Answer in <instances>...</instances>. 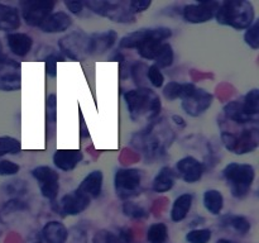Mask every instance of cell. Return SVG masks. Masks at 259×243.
Returning a JSON list of instances; mask_svg holds the SVG:
<instances>
[{
    "instance_id": "12",
    "label": "cell",
    "mask_w": 259,
    "mask_h": 243,
    "mask_svg": "<svg viewBox=\"0 0 259 243\" xmlns=\"http://www.w3.org/2000/svg\"><path fill=\"white\" fill-rule=\"evenodd\" d=\"M172 37V29L168 27H156V28H144V29L134 30L128 33L119 40V47L125 50H137L141 43L148 38H156V39L166 42Z\"/></svg>"
},
{
    "instance_id": "23",
    "label": "cell",
    "mask_w": 259,
    "mask_h": 243,
    "mask_svg": "<svg viewBox=\"0 0 259 243\" xmlns=\"http://www.w3.org/2000/svg\"><path fill=\"white\" fill-rule=\"evenodd\" d=\"M194 204V195L191 192H184L175 199L171 208V220L180 223L185 220Z\"/></svg>"
},
{
    "instance_id": "29",
    "label": "cell",
    "mask_w": 259,
    "mask_h": 243,
    "mask_svg": "<svg viewBox=\"0 0 259 243\" xmlns=\"http://www.w3.org/2000/svg\"><path fill=\"white\" fill-rule=\"evenodd\" d=\"M242 109L247 115L259 119V90L257 88L252 89L240 100Z\"/></svg>"
},
{
    "instance_id": "3",
    "label": "cell",
    "mask_w": 259,
    "mask_h": 243,
    "mask_svg": "<svg viewBox=\"0 0 259 243\" xmlns=\"http://www.w3.org/2000/svg\"><path fill=\"white\" fill-rule=\"evenodd\" d=\"M223 144L229 152L242 156L252 153L259 146V128L258 124L240 126L239 129H223L220 133Z\"/></svg>"
},
{
    "instance_id": "21",
    "label": "cell",
    "mask_w": 259,
    "mask_h": 243,
    "mask_svg": "<svg viewBox=\"0 0 259 243\" xmlns=\"http://www.w3.org/2000/svg\"><path fill=\"white\" fill-rule=\"evenodd\" d=\"M7 43L13 55L18 57H25L32 51L33 38L27 33L13 32L8 33Z\"/></svg>"
},
{
    "instance_id": "11",
    "label": "cell",
    "mask_w": 259,
    "mask_h": 243,
    "mask_svg": "<svg viewBox=\"0 0 259 243\" xmlns=\"http://www.w3.org/2000/svg\"><path fill=\"white\" fill-rule=\"evenodd\" d=\"M22 88V65L5 53L0 55V90L17 91Z\"/></svg>"
},
{
    "instance_id": "24",
    "label": "cell",
    "mask_w": 259,
    "mask_h": 243,
    "mask_svg": "<svg viewBox=\"0 0 259 243\" xmlns=\"http://www.w3.org/2000/svg\"><path fill=\"white\" fill-rule=\"evenodd\" d=\"M42 237L46 243H66L68 238V230L63 223L58 220H51L43 227Z\"/></svg>"
},
{
    "instance_id": "4",
    "label": "cell",
    "mask_w": 259,
    "mask_h": 243,
    "mask_svg": "<svg viewBox=\"0 0 259 243\" xmlns=\"http://www.w3.org/2000/svg\"><path fill=\"white\" fill-rule=\"evenodd\" d=\"M223 177L235 199H244L250 194L255 180V169L250 164L232 162L223 170Z\"/></svg>"
},
{
    "instance_id": "2",
    "label": "cell",
    "mask_w": 259,
    "mask_h": 243,
    "mask_svg": "<svg viewBox=\"0 0 259 243\" xmlns=\"http://www.w3.org/2000/svg\"><path fill=\"white\" fill-rule=\"evenodd\" d=\"M215 19L219 24L235 30H245L255 22V9L252 2L227 0L220 2Z\"/></svg>"
},
{
    "instance_id": "46",
    "label": "cell",
    "mask_w": 259,
    "mask_h": 243,
    "mask_svg": "<svg viewBox=\"0 0 259 243\" xmlns=\"http://www.w3.org/2000/svg\"><path fill=\"white\" fill-rule=\"evenodd\" d=\"M172 120H174L175 124H177V126H180V127H186V122H185V119L182 118V116H180V115H172Z\"/></svg>"
},
{
    "instance_id": "27",
    "label": "cell",
    "mask_w": 259,
    "mask_h": 243,
    "mask_svg": "<svg viewBox=\"0 0 259 243\" xmlns=\"http://www.w3.org/2000/svg\"><path fill=\"white\" fill-rule=\"evenodd\" d=\"M202 202L207 212L211 215H220L224 208V196L222 191L217 189H209L204 192Z\"/></svg>"
},
{
    "instance_id": "6",
    "label": "cell",
    "mask_w": 259,
    "mask_h": 243,
    "mask_svg": "<svg viewBox=\"0 0 259 243\" xmlns=\"http://www.w3.org/2000/svg\"><path fill=\"white\" fill-rule=\"evenodd\" d=\"M132 144L137 151L141 152L147 159L153 161V159L161 158L166 154L167 143L162 136L156 133L153 128V123L149 126L147 131L136 133L132 138Z\"/></svg>"
},
{
    "instance_id": "13",
    "label": "cell",
    "mask_w": 259,
    "mask_h": 243,
    "mask_svg": "<svg viewBox=\"0 0 259 243\" xmlns=\"http://www.w3.org/2000/svg\"><path fill=\"white\" fill-rule=\"evenodd\" d=\"M91 204V200L77 190L63 195L60 201H52V209L61 217H75L85 212Z\"/></svg>"
},
{
    "instance_id": "37",
    "label": "cell",
    "mask_w": 259,
    "mask_h": 243,
    "mask_svg": "<svg viewBox=\"0 0 259 243\" xmlns=\"http://www.w3.org/2000/svg\"><path fill=\"white\" fill-rule=\"evenodd\" d=\"M147 70H148V66L144 62H134L132 65V78L138 88H143V84L147 81Z\"/></svg>"
},
{
    "instance_id": "36",
    "label": "cell",
    "mask_w": 259,
    "mask_h": 243,
    "mask_svg": "<svg viewBox=\"0 0 259 243\" xmlns=\"http://www.w3.org/2000/svg\"><path fill=\"white\" fill-rule=\"evenodd\" d=\"M4 190L5 194L12 195L13 197L20 199V196H23V195H25L28 192V185L24 180H10V181H8L7 184L4 185Z\"/></svg>"
},
{
    "instance_id": "35",
    "label": "cell",
    "mask_w": 259,
    "mask_h": 243,
    "mask_svg": "<svg viewBox=\"0 0 259 243\" xmlns=\"http://www.w3.org/2000/svg\"><path fill=\"white\" fill-rule=\"evenodd\" d=\"M123 213L125 217L131 218V219H144V218L149 217L148 210L144 209L142 205L137 204V202L131 201V200L123 204Z\"/></svg>"
},
{
    "instance_id": "17",
    "label": "cell",
    "mask_w": 259,
    "mask_h": 243,
    "mask_svg": "<svg viewBox=\"0 0 259 243\" xmlns=\"http://www.w3.org/2000/svg\"><path fill=\"white\" fill-rule=\"evenodd\" d=\"M118 40V33L113 29L89 35L88 55H104L113 48Z\"/></svg>"
},
{
    "instance_id": "15",
    "label": "cell",
    "mask_w": 259,
    "mask_h": 243,
    "mask_svg": "<svg viewBox=\"0 0 259 243\" xmlns=\"http://www.w3.org/2000/svg\"><path fill=\"white\" fill-rule=\"evenodd\" d=\"M212 101H214V95L205 89L196 88L189 96L182 99L181 106L187 115L197 118L212 105Z\"/></svg>"
},
{
    "instance_id": "33",
    "label": "cell",
    "mask_w": 259,
    "mask_h": 243,
    "mask_svg": "<svg viewBox=\"0 0 259 243\" xmlns=\"http://www.w3.org/2000/svg\"><path fill=\"white\" fill-rule=\"evenodd\" d=\"M175 61V52L172 46L168 42H164L161 48V52L158 53L157 58L154 60L153 65H156L159 68H167L172 66Z\"/></svg>"
},
{
    "instance_id": "9",
    "label": "cell",
    "mask_w": 259,
    "mask_h": 243,
    "mask_svg": "<svg viewBox=\"0 0 259 243\" xmlns=\"http://www.w3.org/2000/svg\"><path fill=\"white\" fill-rule=\"evenodd\" d=\"M219 7L220 2H212V0L190 3L182 7L181 15L185 22L190 24H204L214 19Z\"/></svg>"
},
{
    "instance_id": "18",
    "label": "cell",
    "mask_w": 259,
    "mask_h": 243,
    "mask_svg": "<svg viewBox=\"0 0 259 243\" xmlns=\"http://www.w3.org/2000/svg\"><path fill=\"white\" fill-rule=\"evenodd\" d=\"M72 17L68 13L62 12H53L45 19V22L39 25L43 33L48 34H56V33L67 32L72 27Z\"/></svg>"
},
{
    "instance_id": "5",
    "label": "cell",
    "mask_w": 259,
    "mask_h": 243,
    "mask_svg": "<svg viewBox=\"0 0 259 243\" xmlns=\"http://www.w3.org/2000/svg\"><path fill=\"white\" fill-rule=\"evenodd\" d=\"M85 8L91 13L108 18L109 20L119 24H133L136 23L137 15L129 9L128 2L121 0H88L83 2Z\"/></svg>"
},
{
    "instance_id": "47",
    "label": "cell",
    "mask_w": 259,
    "mask_h": 243,
    "mask_svg": "<svg viewBox=\"0 0 259 243\" xmlns=\"http://www.w3.org/2000/svg\"><path fill=\"white\" fill-rule=\"evenodd\" d=\"M217 243H235V242L232 239H228V238H222V239H218Z\"/></svg>"
},
{
    "instance_id": "43",
    "label": "cell",
    "mask_w": 259,
    "mask_h": 243,
    "mask_svg": "<svg viewBox=\"0 0 259 243\" xmlns=\"http://www.w3.org/2000/svg\"><path fill=\"white\" fill-rule=\"evenodd\" d=\"M151 0H131V2H128L129 9L132 10V13H133L134 15L144 13L146 10H148L149 8H151Z\"/></svg>"
},
{
    "instance_id": "44",
    "label": "cell",
    "mask_w": 259,
    "mask_h": 243,
    "mask_svg": "<svg viewBox=\"0 0 259 243\" xmlns=\"http://www.w3.org/2000/svg\"><path fill=\"white\" fill-rule=\"evenodd\" d=\"M27 208H28L27 202L23 201L22 199H18V197H13V199H10L9 201L5 202L4 207H3V209H4V212L14 213V212H20V210H24V209H27Z\"/></svg>"
},
{
    "instance_id": "1",
    "label": "cell",
    "mask_w": 259,
    "mask_h": 243,
    "mask_svg": "<svg viewBox=\"0 0 259 243\" xmlns=\"http://www.w3.org/2000/svg\"><path fill=\"white\" fill-rule=\"evenodd\" d=\"M124 101H125L129 116L134 123H139V122L152 123V120H154L161 113V98L156 91L146 86L125 91Z\"/></svg>"
},
{
    "instance_id": "45",
    "label": "cell",
    "mask_w": 259,
    "mask_h": 243,
    "mask_svg": "<svg viewBox=\"0 0 259 243\" xmlns=\"http://www.w3.org/2000/svg\"><path fill=\"white\" fill-rule=\"evenodd\" d=\"M63 4H65V7L67 8L71 14L75 15H80L85 9V4L81 0H66Z\"/></svg>"
},
{
    "instance_id": "28",
    "label": "cell",
    "mask_w": 259,
    "mask_h": 243,
    "mask_svg": "<svg viewBox=\"0 0 259 243\" xmlns=\"http://www.w3.org/2000/svg\"><path fill=\"white\" fill-rule=\"evenodd\" d=\"M164 42L162 40L156 39V38H148V39L144 40L143 43L137 47V52L141 56L143 60L147 61H154L158 56V53L161 52V48L163 46Z\"/></svg>"
},
{
    "instance_id": "41",
    "label": "cell",
    "mask_w": 259,
    "mask_h": 243,
    "mask_svg": "<svg viewBox=\"0 0 259 243\" xmlns=\"http://www.w3.org/2000/svg\"><path fill=\"white\" fill-rule=\"evenodd\" d=\"M147 80L156 89L163 88L164 85V75L162 73L161 68L157 67L156 65H151L148 67V70H147Z\"/></svg>"
},
{
    "instance_id": "32",
    "label": "cell",
    "mask_w": 259,
    "mask_h": 243,
    "mask_svg": "<svg viewBox=\"0 0 259 243\" xmlns=\"http://www.w3.org/2000/svg\"><path fill=\"white\" fill-rule=\"evenodd\" d=\"M22 151V142L10 136L0 137V157L5 154H17Z\"/></svg>"
},
{
    "instance_id": "16",
    "label": "cell",
    "mask_w": 259,
    "mask_h": 243,
    "mask_svg": "<svg viewBox=\"0 0 259 243\" xmlns=\"http://www.w3.org/2000/svg\"><path fill=\"white\" fill-rule=\"evenodd\" d=\"M205 170H206V166L201 161L195 158L194 156L182 157L181 159L177 161L176 167H175L176 176H179L187 184L199 182L204 176Z\"/></svg>"
},
{
    "instance_id": "19",
    "label": "cell",
    "mask_w": 259,
    "mask_h": 243,
    "mask_svg": "<svg viewBox=\"0 0 259 243\" xmlns=\"http://www.w3.org/2000/svg\"><path fill=\"white\" fill-rule=\"evenodd\" d=\"M82 159L83 153L80 149H57L52 157L53 165L65 172L75 170Z\"/></svg>"
},
{
    "instance_id": "42",
    "label": "cell",
    "mask_w": 259,
    "mask_h": 243,
    "mask_svg": "<svg viewBox=\"0 0 259 243\" xmlns=\"http://www.w3.org/2000/svg\"><path fill=\"white\" fill-rule=\"evenodd\" d=\"M20 166L17 162L10 159H2L0 161V176H15L19 172Z\"/></svg>"
},
{
    "instance_id": "14",
    "label": "cell",
    "mask_w": 259,
    "mask_h": 243,
    "mask_svg": "<svg viewBox=\"0 0 259 243\" xmlns=\"http://www.w3.org/2000/svg\"><path fill=\"white\" fill-rule=\"evenodd\" d=\"M89 35L86 33L73 32L61 38L58 42L60 53L65 58L72 61H80L83 56L88 55Z\"/></svg>"
},
{
    "instance_id": "31",
    "label": "cell",
    "mask_w": 259,
    "mask_h": 243,
    "mask_svg": "<svg viewBox=\"0 0 259 243\" xmlns=\"http://www.w3.org/2000/svg\"><path fill=\"white\" fill-rule=\"evenodd\" d=\"M225 225L233 228L235 232L240 233V234H247L248 232L252 228V224H250V220L248 219L244 215H228L224 219Z\"/></svg>"
},
{
    "instance_id": "48",
    "label": "cell",
    "mask_w": 259,
    "mask_h": 243,
    "mask_svg": "<svg viewBox=\"0 0 259 243\" xmlns=\"http://www.w3.org/2000/svg\"><path fill=\"white\" fill-rule=\"evenodd\" d=\"M2 234H3V220L2 218H0V237H2Z\"/></svg>"
},
{
    "instance_id": "7",
    "label": "cell",
    "mask_w": 259,
    "mask_h": 243,
    "mask_svg": "<svg viewBox=\"0 0 259 243\" xmlns=\"http://www.w3.org/2000/svg\"><path fill=\"white\" fill-rule=\"evenodd\" d=\"M142 172L138 169H118L114 176V187L120 199L125 201L141 194Z\"/></svg>"
},
{
    "instance_id": "38",
    "label": "cell",
    "mask_w": 259,
    "mask_h": 243,
    "mask_svg": "<svg viewBox=\"0 0 259 243\" xmlns=\"http://www.w3.org/2000/svg\"><path fill=\"white\" fill-rule=\"evenodd\" d=\"M182 91H184V84L177 83V81H169L166 85H163V96L169 101L181 99Z\"/></svg>"
},
{
    "instance_id": "49",
    "label": "cell",
    "mask_w": 259,
    "mask_h": 243,
    "mask_svg": "<svg viewBox=\"0 0 259 243\" xmlns=\"http://www.w3.org/2000/svg\"><path fill=\"white\" fill-rule=\"evenodd\" d=\"M3 45H2V40H0V55H3Z\"/></svg>"
},
{
    "instance_id": "34",
    "label": "cell",
    "mask_w": 259,
    "mask_h": 243,
    "mask_svg": "<svg viewBox=\"0 0 259 243\" xmlns=\"http://www.w3.org/2000/svg\"><path fill=\"white\" fill-rule=\"evenodd\" d=\"M57 100H56L55 94H51L46 101V122H47V129L50 133L55 132L56 127V116H57Z\"/></svg>"
},
{
    "instance_id": "26",
    "label": "cell",
    "mask_w": 259,
    "mask_h": 243,
    "mask_svg": "<svg viewBox=\"0 0 259 243\" xmlns=\"http://www.w3.org/2000/svg\"><path fill=\"white\" fill-rule=\"evenodd\" d=\"M93 243H133V238L129 229H121L118 234L110 230L101 229L95 233Z\"/></svg>"
},
{
    "instance_id": "40",
    "label": "cell",
    "mask_w": 259,
    "mask_h": 243,
    "mask_svg": "<svg viewBox=\"0 0 259 243\" xmlns=\"http://www.w3.org/2000/svg\"><path fill=\"white\" fill-rule=\"evenodd\" d=\"M245 45L249 46L253 51H257L259 48V22L255 20L244 33Z\"/></svg>"
},
{
    "instance_id": "10",
    "label": "cell",
    "mask_w": 259,
    "mask_h": 243,
    "mask_svg": "<svg viewBox=\"0 0 259 243\" xmlns=\"http://www.w3.org/2000/svg\"><path fill=\"white\" fill-rule=\"evenodd\" d=\"M32 176L37 180L40 194L45 199L55 201L60 192V175L50 166H37L32 170Z\"/></svg>"
},
{
    "instance_id": "30",
    "label": "cell",
    "mask_w": 259,
    "mask_h": 243,
    "mask_svg": "<svg viewBox=\"0 0 259 243\" xmlns=\"http://www.w3.org/2000/svg\"><path fill=\"white\" fill-rule=\"evenodd\" d=\"M168 238V228L164 223H153L147 230V240L149 243H166Z\"/></svg>"
},
{
    "instance_id": "39",
    "label": "cell",
    "mask_w": 259,
    "mask_h": 243,
    "mask_svg": "<svg viewBox=\"0 0 259 243\" xmlns=\"http://www.w3.org/2000/svg\"><path fill=\"white\" fill-rule=\"evenodd\" d=\"M212 232L207 228L202 229H192L187 232L186 240L189 243H209L211 240Z\"/></svg>"
},
{
    "instance_id": "22",
    "label": "cell",
    "mask_w": 259,
    "mask_h": 243,
    "mask_svg": "<svg viewBox=\"0 0 259 243\" xmlns=\"http://www.w3.org/2000/svg\"><path fill=\"white\" fill-rule=\"evenodd\" d=\"M22 24L19 10L12 5L0 3V30L13 33L18 30Z\"/></svg>"
},
{
    "instance_id": "20",
    "label": "cell",
    "mask_w": 259,
    "mask_h": 243,
    "mask_svg": "<svg viewBox=\"0 0 259 243\" xmlns=\"http://www.w3.org/2000/svg\"><path fill=\"white\" fill-rule=\"evenodd\" d=\"M103 182H104V175L100 170H95V171L90 172L80 185L77 186V191L85 195L88 199L93 201L94 199H98L103 191Z\"/></svg>"
},
{
    "instance_id": "25",
    "label": "cell",
    "mask_w": 259,
    "mask_h": 243,
    "mask_svg": "<svg viewBox=\"0 0 259 243\" xmlns=\"http://www.w3.org/2000/svg\"><path fill=\"white\" fill-rule=\"evenodd\" d=\"M176 177V172L174 169L168 166L162 167L158 174L154 176L153 182H152V190L157 194H163V192L169 191L175 186Z\"/></svg>"
},
{
    "instance_id": "8",
    "label": "cell",
    "mask_w": 259,
    "mask_h": 243,
    "mask_svg": "<svg viewBox=\"0 0 259 243\" xmlns=\"http://www.w3.org/2000/svg\"><path fill=\"white\" fill-rule=\"evenodd\" d=\"M55 2L50 0H22L19 2L20 18L29 27H39L46 18L53 13Z\"/></svg>"
}]
</instances>
